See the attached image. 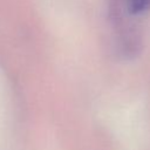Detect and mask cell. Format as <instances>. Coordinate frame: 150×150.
<instances>
[{"mask_svg": "<svg viewBox=\"0 0 150 150\" xmlns=\"http://www.w3.org/2000/svg\"><path fill=\"white\" fill-rule=\"evenodd\" d=\"M130 12L142 13L150 7V0H128Z\"/></svg>", "mask_w": 150, "mask_h": 150, "instance_id": "1", "label": "cell"}]
</instances>
